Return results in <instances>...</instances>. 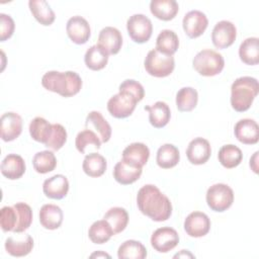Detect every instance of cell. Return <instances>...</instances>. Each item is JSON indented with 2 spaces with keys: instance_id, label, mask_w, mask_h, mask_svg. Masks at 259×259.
<instances>
[{
  "instance_id": "cell-1",
  "label": "cell",
  "mask_w": 259,
  "mask_h": 259,
  "mask_svg": "<svg viewBox=\"0 0 259 259\" xmlns=\"http://www.w3.org/2000/svg\"><path fill=\"white\" fill-rule=\"evenodd\" d=\"M137 204L143 214L155 222H164L172 213L170 199L153 184H146L140 188L137 194Z\"/></svg>"
},
{
  "instance_id": "cell-2",
  "label": "cell",
  "mask_w": 259,
  "mask_h": 259,
  "mask_svg": "<svg viewBox=\"0 0 259 259\" xmlns=\"http://www.w3.org/2000/svg\"><path fill=\"white\" fill-rule=\"evenodd\" d=\"M41 85L47 90L63 97H71L81 90L82 79L78 73L73 71H49L42 76Z\"/></svg>"
},
{
  "instance_id": "cell-3",
  "label": "cell",
  "mask_w": 259,
  "mask_h": 259,
  "mask_svg": "<svg viewBox=\"0 0 259 259\" xmlns=\"http://www.w3.org/2000/svg\"><path fill=\"white\" fill-rule=\"evenodd\" d=\"M258 90L257 79L250 76H243L236 79L231 87L232 107L238 112L248 110L257 96Z\"/></svg>"
},
{
  "instance_id": "cell-4",
  "label": "cell",
  "mask_w": 259,
  "mask_h": 259,
  "mask_svg": "<svg viewBox=\"0 0 259 259\" xmlns=\"http://www.w3.org/2000/svg\"><path fill=\"white\" fill-rule=\"evenodd\" d=\"M193 68L201 76H214L220 74L225 66L224 57L212 50H202L196 54L192 61Z\"/></svg>"
},
{
  "instance_id": "cell-5",
  "label": "cell",
  "mask_w": 259,
  "mask_h": 259,
  "mask_svg": "<svg viewBox=\"0 0 259 259\" xmlns=\"http://www.w3.org/2000/svg\"><path fill=\"white\" fill-rule=\"evenodd\" d=\"M145 69L151 76L162 78L169 76L175 67L173 56H169L154 49L151 50L144 61Z\"/></svg>"
},
{
  "instance_id": "cell-6",
  "label": "cell",
  "mask_w": 259,
  "mask_h": 259,
  "mask_svg": "<svg viewBox=\"0 0 259 259\" xmlns=\"http://www.w3.org/2000/svg\"><path fill=\"white\" fill-rule=\"evenodd\" d=\"M206 202L208 207L218 212L227 210L234 201L233 189L224 183L211 185L206 191Z\"/></svg>"
},
{
  "instance_id": "cell-7",
  "label": "cell",
  "mask_w": 259,
  "mask_h": 259,
  "mask_svg": "<svg viewBox=\"0 0 259 259\" xmlns=\"http://www.w3.org/2000/svg\"><path fill=\"white\" fill-rule=\"evenodd\" d=\"M138 103L134 95L126 91H119L107 101V110L115 118H125L130 116Z\"/></svg>"
},
{
  "instance_id": "cell-8",
  "label": "cell",
  "mask_w": 259,
  "mask_h": 259,
  "mask_svg": "<svg viewBox=\"0 0 259 259\" xmlns=\"http://www.w3.org/2000/svg\"><path fill=\"white\" fill-rule=\"evenodd\" d=\"M126 28L131 38L138 44L148 41L153 31V25L150 18L140 13L130 16L126 21Z\"/></svg>"
},
{
  "instance_id": "cell-9",
  "label": "cell",
  "mask_w": 259,
  "mask_h": 259,
  "mask_svg": "<svg viewBox=\"0 0 259 259\" xmlns=\"http://www.w3.org/2000/svg\"><path fill=\"white\" fill-rule=\"evenodd\" d=\"M179 243V236L176 230L170 227L157 229L151 237L152 247L160 253H167L174 249Z\"/></svg>"
},
{
  "instance_id": "cell-10",
  "label": "cell",
  "mask_w": 259,
  "mask_h": 259,
  "mask_svg": "<svg viewBox=\"0 0 259 259\" xmlns=\"http://www.w3.org/2000/svg\"><path fill=\"white\" fill-rule=\"evenodd\" d=\"M236 26L229 20L219 21L211 31L212 44L218 49H226L232 46L236 39Z\"/></svg>"
},
{
  "instance_id": "cell-11",
  "label": "cell",
  "mask_w": 259,
  "mask_h": 259,
  "mask_svg": "<svg viewBox=\"0 0 259 259\" xmlns=\"http://www.w3.org/2000/svg\"><path fill=\"white\" fill-rule=\"evenodd\" d=\"M184 230L190 237H203L210 230V220L204 212L192 211L184 221Z\"/></svg>"
},
{
  "instance_id": "cell-12",
  "label": "cell",
  "mask_w": 259,
  "mask_h": 259,
  "mask_svg": "<svg viewBox=\"0 0 259 259\" xmlns=\"http://www.w3.org/2000/svg\"><path fill=\"white\" fill-rule=\"evenodd\" d=\"M207 24L206 15L199 10H190L184 15L182 20L183 29L190 38L200 36L206 29Z\"/></svg>"
},
{
  "instance_id": "cell-13",
  "label": "cell",
  "mask_w": 259,
  "mask_h": 259,
  "mask_svg": "<svg viewBox=\"0 0 259 259\" xmlns=\"http://www.w3.org/2000/svg\"><path fill=\"white\" fill-rule=\"evenodd\" d=\"M66 30L70 39L77 45H83L87 42L91 34L88 21L80 15H75L69 18L67 21Z\"/></svg>"
},
{
  "instance_id": "cell-14",
  "label": "cell",
  "mask_w": 259,
  "mask_h": 259,
  "mask_svg": "<svg viewBox=\"0 0 259 259\" xmlns=\"http://www.w3.org/2000/svg\"><path fill=\"white\" fill-rule=\"evenodd\" d=\"M211 148L207 140L203 138L193 139L186 149V156L188 161L194 165L204 164L210 157Z\"/></svg>"
},
{
  "instance_id": "cell-15",
  "label": "cell",
  "mask_w": 259,
  "mask_h": 259,
  "mask_svg": "<svg viewBox=\"0 0 259 259\" xmlns=\"http://www.w3.org/2000/svg\"><path fill=\"white\" fill-rule=\"evenodd\" d=\"M1 139L10 142L19 137L22 132V118L13 111H8L1 116Z\"/></svg>"
},
{
  "instance_id": "cell-16",
  "label": "cell",
  "mask_w": 259,
  "mask_h": 259,
  "mask_svg": "<svg viewBox=\"0 0 259 259\" xmlns=\"http://www.w3.org/2000/svg\"><path fill=\"white\" fill-rule=\"evenodd\" d=\"M237 140L245 145H254L259 140V126L254 119H240L234 127Z\"/></svg>"
},
{
  "instance_id": "cell-17",
  "label": "cell",
  "mask_w": 259,
  "mask_h": 259,
  "mask_svg": "<svg viewBox=\"0 0 259 259\" xmlns=\"http://www.w3.org/2000/svg\"><path fill=\"white\" fill-rule=\"evenodd\" d=\"M142 168L143 167L122 159L115 164L113 169V177L122 185L132 184L141 177L143 171Z\"/></svg>"
},
{
  "instance_id": "cell-18",
  "label": "cell",
  "mask_w": 259,
  "mask_h": 259,
  "mask_svg": "<svg viewBox=\"0 0 259 259\" xmlns=\"http://www.w3.org/2000/svg\"><path fill=\"white\" fill-rule=\"evenodd\" d=\"M42 191L49 198L62 199L69 191V181L62 174L54 175L44 181Z\"/></svg>"
},
{
  "instance_id": "cell-19",
  "label": "cell",
  "mask_w": 259,
  "mask_h": 259,
  "mask_svg": "<svg viewBox=\"0 0 259 259\" xmlns=\"http://www.w3.org/2000/svg\"><path fill=\"white\" fill-rule=\"evenodd\" d=\"M98 45L101 46L108 55L117 54L122 45V36L120 31L112 26L102 28L98 35Z\"/></svg>"
},
{
  "instance_id": "cell-20",
  "label": "cell",
  "mask_w": 259,
  "mask_h": 259,
  "mask_svg": "<svg viewBox=\"0 0 259 259\" xmlns=\"http://www.w3.org/2000/svg\"><path fill=\"white\" fill-rule=\"evenodd\" d=\"M63 210L56 204H44L39 209V223L48 230H56L63 223Z\"/></svg>"
},
{
  "instance_id": "cell-21",
  "label": "cell",
  "mask_w": 259,
  "mask_h": 259,
  "mask_svg": "<svg viewBox=\"0 0 259 259\" xmlns=\"http://www.w3.org/2000/svg\"><path fill=\"white\" fill-rule=\"evenodd\" d=\"M86 127L95 130L96 135L99 137L101 143H106L111 137V126L99 111H91L86 116Z\"/></svg>"
},
{
  "instance_id": "cell-22",
  "label": "cell",
  "mask_w": 259,
  "mask_h": 259,
  "mask_svg": "<svg viewBox=\"0 0 259 259\" xmlns=\"http://www.w3.org/2000/svg\"><path fill=\"white\" fill-rule=\"evenodd\" d=\"M25 172L23 158L16 154H8L1 163V173L10 180L20 178Z\"/></svg>"
},
{
  "instance_id": "cell-23",
  "label": "cell",
  "mask_w": 259,
  "mask_h": 259,
  "mask_svg": "<svg viewBox=\"0 0 259 259\" xmlns=\"http://www.w3.org/2000/svg\"><path fill=\"white\" fill-rule=\"evenodd\" d=\"M152 14L161 20H171L179 10L178 3L175 0H152L150 2Z\"/></svg>"
},
{
  "instance_id": "cell-24",
  "label": "cell",
  "mask_w": 259,
  "mask_h": 259,
  "mask_svg": "<svg viewBox=\"0 0 259 259\" xmlns=\"http://www.w3.org/2000/svg\"><path fill=\"white\" fill-rule=\"evenodd\" d=\"M145 109L149 112L150 123L156 128L165 126L170 120V108L164 101H157L151 106H145Z\"/></svg>"
},
{
  "instance_id": "cell-25",
  "label": "cell",
  "mask_w": 259,
  "mask_h": 259,
  "mask_svg": "<svg viewBox=\"0 0 259 259\" xmlns=\"http://www.w3.org/2000/svg\"><path fill=\"white\" fill-rule=\"evenodd\" d=\"M150 157L149 148L143 143H133L122 151V159L143 167Z\"/></svg>"
},
{
  "instance_id": "cell-26",
  "label": "cell",
  "mask_w": 259,
  "mask_h": 259,
  "mask_svg": "<svg viewBox=\"0 0 259 259\" xmlns=\"http://www.w3.org/2000/svg\"><path fill=\"white\" fill-rule=\"evenodd\" d=\"M107 52L98 44L90 47L84 56V61L90 70L98 71L103 69L108 62Z\"/></svg>"
},
{
  "instance_id": "cell-27",
  "label": "cell",
  "mask_w": 259,
  "mask_h": 259,
  "mask_svg": "<svg viewBox=\"0 0 259 259\" xmlns=\"http://www.w3.org/2000/svg\"><path fill=\"white\" fill-rule=\"evenodd\" d=\"M33 248V239L29 235H25V237L21 239H15L13 237H9L5 241V250L8 254L14 257H22L26 256L30 253Z\"/></svg>"
},
{
  "instance_id": "cell-28",
  "label": "cell",
  "mask_w": 259,
  "mask_h": 259,
  "mask_svg": "<svg viewBox=\"0 0 259 259\" xmlns=\"http://www.w3.org/2000/svg\"><path fill=\"white\" fill-rule=\"evenodd\" d=\"M29 9L34 18L42 25H51L56 18L55 12L45 0H29Z\"/></svg>"
},
{
  "instance_id": "cell-29",
  "label": "cell",
  "mask_w": 259,
  "mask_h": 259,
  "mask_svg": "<svg viewBox=\"0 0 259 259\" xmlns=\"http://www.w3.org/2000/svg\"><path fill=\"white\" fill-rule=\"evenodd\" d=\"M259 39L258 37H248L242 41L239 48V57L247 65L253 66L259 63Z\"/></svg>"
},
{
  "instance_id": "cell-30",
  "label": "cell",
  "mask_w": 259,
  "mask_h": 259,
  "mask_svg": "<svg viewBox=\"0 0 259 259\" xmlns=\"http://www.w3.org/2000/svg\"><path fill=\"white\" fill-rule=\"evenodd\" d=\"M180 160L179 150L172 144H165L157 151L156 162L159 167L169 169L178 164Z\"/></svg>"
},
{
  "instance_id": "cell-31",
  "label": "cell",
  "mask_w": 259,
  "mask_h": 259,
  "mask_svg": "<svg viewBox=\"0 0 259 259\" xmlns=\"http://www.w3.org/2000/svg\"><path fill=\"white\" fill-rule=\"evenodd\" d=\"M107 167L105 158L98 153H91L85 156L82 168L90 177H99L104 174Z\"/></svg>"
},
{
  "instance_id": "cell-32",
  "label": "cell",
  "mask_w": 259,
  "mask_h": 259,
  "mask_svg": "<svg viewBox=\"0 0 259 259\" xmlns=\"http://www.w3.org/2000/svg\"><path fill=\"white\" fill-rule=\"evenodd\" d=\"M179 47V39L176 34L171 29H163L157 36L156 39V50L159 52L173 56Z\"/></svg>"
},
{
  "instance_id": "cell-33",
  "label": "cell",
  "mask_w": 259,
  "mask_h": 259,
  "mask_svg": "<svg viewBox=\"0 0 259 259\" xmlns=\"http://www.w3.org/2000/svg\"><path fill=\"white\" fill-rule=\"evenodd\" d=\"M219 161L220 163L228 169L237 167L243 159V153L240 148L235 145H225L219 151Z\"/></svg>"
},
{
  "instance_id": "cell-34",
  "label": "cell",
  "mask_w": 259,
  "mask_h": 259,
  "mask_svg": "<svg viewBox=\"0 0 259 259\" xmlns=\"http://www.w3.org/2000/svg\"><path fill=\"white\" fill-rule=\"evenodd\" d=\"M114 234L112 228L104 219L94 222L88 230L89 239L94 244L106 243Z\"/></svg>"
},
{
  "instance_id": "cell-35",
  "label": "cell",
  "mask_w": 259,
  "mask_h": 259,
  "mask_svg": "<svg viewBox=\"0 0 259 259\" xmlns=\"http://www.w3.org/2000/svg\"><path fill=\"white\" fill-rule=\"evenodd\" d=\"M117 256L119 259H144L147 257V249L139 241L127 240L119 246Z\"/></svg>"
},
{
  "instance_id": "cell-36",
  "label": "cell",
  "mask_w": 259,
  "mask_h": 259,
  "mask_svg": "<svg viewBox=\"0 0 259 259\" xmlns=\"http://www.w3.org/2000/svg\"><path fill=\"white\" fill-rule=\"evenodd\" d=\"M103 219L108 222L110 227L112 228L114 234H118L122 232L128 223V213L123 207L115 206L108 209Z\"/></svg>"
},
{
  "instance_id": "cell-37",
  "label": "cell",
  "mask_w": 259,
  "mask_h": 259,
  "mask_svg": "<svg viewBox=\"0 0 259 259\" xmlns=\"http://www.w3.org/2000/svg\"><path fill=\"white\" fill-rule=\"evenodd\" d=\"M198 100L197 91L192 87H183L176 94V106L180 111H191Z\"/></svg>"
},
{
  "instance_id": "cell-38",
  "label": "cell",
  "mask_w": 259,
  "mask_h": 259,
  "mask_svg": "<svg viewBox=\"0 0 259 259\" xmlns=\"http://www.w3.org/2000/svg\"><path fill=\"white\" fill-rule=\"evenodd\" d=\"M52 132V123H50L44 117H34L29 123V134L31 138L44 145L47 143L50 134Z\"/></svg>"
},
{
  "instance_id": "cell-39",
  "label": "cell",
  "mask_w": 259,
  "mask_h": 259,
  "mask_svg": "<svg viewBox=\"0 0 259 259\" xmlns=\"http://www.w3.org/2000/svg\"><path fill=\"white\" fill-rule=\"evenodd\" d=\"M32 165L37 173L46 174L56 168L57 159L52 151H41L33 156Z\"/></svg>"
},
{
  "instance_id": "cell-40",
  "label": "cell",
  "mask_w": 259,
  "mask_h": 259,
  "mask_svg": "<svg viewBox=\"0 0 259 259\" xmlns=\"http://www.w3.org/2000/svg\"><path fill=\"white\" fill-rule=\"evenodd\" d=\"M17 213V225L14 229V233H22L27 230L32 222L31 207L24 202H17L13 205Z\"/></svg>"
},
{
  "instance_id": "cell-41",
  "label": "cell",
  "mask_w": 259,
  "mask_h": 259,
  "mask_svg": "<svg viewBox=\"0 0 259 259\" xmlns=\"http://www.w3.org/2000/svg\"><path fill=\"white\" fill-rule=\"evenodd\" d=\"M88 145H93L96 149H99L101 146V141L99 137L96 135V133L86 128L78 133L75 140V146L81 154H85V148Z\"/></svg>"
},
{
  "instance_id": "cell-42",
  "label": "cell",
  "mask_w": 259,
  "mask_h": 259,
  "mask_svg": "<svg viewBox=\"0 0 259 259\" xmlns=\"http://www.w3.org/2000/svg\"><path fill=\"white\" fill-rule=\"evenodd\" d=\"M66 141H67V132L65 127L60 123H53L52 132L45 146L50 148L53 151H58L65 145Z\"/></svg>"
},
{
  "instance_id": "cell-43",
  "label": "cell",
  "mask_w": 259,
  "mask_h": 259,
  "mask_svg": "<svg viewBox=\"0 0 259 259\" xmlns=\"http://www.w3.org/2000/svg\"><path fill=\"white\" fill-rule=\"evenodd\" d=\"M0 225L4 232L14 231L17 225V213L14 206H3L0 210Z\"/></svg>"
},
{
  "instance_id": "cell-44",
  "label": "cell",
  "mask_w": 259,
  "mask_h": 259,
  "mask_svg": "<svg viewBox=\"0 0 259 259\" xmlns=\"http://www.w3.org/2000/svg\"><path fill=\"white\" fill-rule=\"evenodd\" d=\"M118 90L119 91H126V92L131 93L132 95H134L136 97L138 102L141 101L145 96V90H144L143 85L140 82H138L136 80H133V79L124 80L119 85Z\"/></svg>"
},
{
  "instance_id": "cell-45",
  "label": "cell",
  "mask_w": 259,
  "mask_h": 259,
  "mask_svg": "<svg viewBox=\"0 0 259 259\" xmlns=\"http://www.w3.org/2000/svg\"><path fill=\"white\" fill-rule=\"evenodd\" d=\"M14 20L10 15L0 13V40L4 41L11 37L14 32Z\"/></svg>"
},
{
  "instance_id": "cell-46",
  "label": "cell",
  "mask_w": 259,
  "mask_h": 259,
  "mask_svg": "<svg viewBox=\"0 0 259 259\" xmlns=\"http://www.w3.org/2000/svg\"><path fill=\"white\" fill-rule=\"evenodd\" d=\"M258 152H255L253 157L250 159V167L252 168V170L257 173L258 172V167H257V157H258Z\"/></svg>"
},
{
  "instance_id": "cell-47",
  "label": "cell",
  "mask_w": 259,
  "mask_h": 259,
  "mask_svg": "<svg viewBox=\"0 0 259 259\" xmlns=\"http://www.w3.org/2000/svg\"><path fill=\"white\" fill-rule=\"evenodd\" d=\"M179 258V257H190V258H193L194 256L191 254V253H189V251L188 250H181V252L180 253H177L176 255H174V258Z\"/></svg>"
},
{
  "instance_id": "cell-48",
  "label": "cell",
  "mask_w": 259,
  "mask_h": 259,
  "mask_svg": "<svg viewBox=\"0 0 259 259\" xmlns=\"http://www.w3.org/2000/svg\"><path fill=\"white\" fill-rule=\"evenodd\" d=\"M90 257H91V258H93V257H97V258H98V257H107V258H110V256H109L108 254H106V253H104V252H101V251L95 252V253L91 254Z\"/></svg>"
}]
</instances>
